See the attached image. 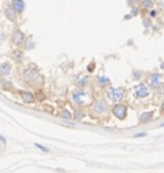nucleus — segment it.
Listing matches in <instances>:
<instances>
[{"instance_id": "obj_1", "label": "nucleus", "mask_w": 164, "mask_h": 173, "mask_svg": "<svg viewBox=\"0 0 164 173\" xmlns=\"http://www.w3.org/2000/svg\"><path fill=\"white\" fill-rule=\"evenodd\" d=\"M72 100L77 106H87L91 103V96L90 92L84 90V89H78L72 94Z\"/></svg>"}, {"instance_id": "obj_2", "label": "nucleus", "mask_w": 164, "mask_h": 173, "mask_svg": "<svg viewBox=\"0 0 164 173\" xmlns=\"http://www.w3.org/2000/svg\"><path fill=\"white\" fill-rule=\"evenodd\" d=\"M108 113V103L104 99H98L91 104L92 117H104Z\"/></svg>"}, {"instance_id": "obj_3", "label": "nucleus", "mask_w": 164, "mask_h": 173, "mask_svg": "<svg viewBox=\"0 0 164 173\" xmlns=\"http://www.w3.org/2000/svg\"><path fill=\"white\" fill-rule=\"evenodd\" d=\"M112 113L117 119H119V121H125L127 118L128 106H127V104L120 103V101L115 103V105H113V108H112Z\"/></svg>"}, {"instance_id": "obj_4", "label": "nucleus", "mask_w": 164, "mask_h": 173, "mask_svg": "<svg viewBox=\"0 0 164 173\" xmlns=\"http://www.w3.org/2000/svg\"><path fill=\"white\" fill-rule=\"evenodd\" d=\"M106 95H108V99L110 101L119 103V101H122L123 99H125L126 92L122 87H110V89H108Z\"/></svg>"}, {"instance_id": "obj_5", "label": "nucleus", "mask_w": 164, "mask_h": 173, "mask_svg": "<svg viewBox=\"0 0 164 173\" xmlns=\"http://www.w3.org/2000/svg\"><path fill=\"white\" fill-rule=\"evenodd\" d=\"M22 77L26 82H36L40 78V72L35 67H27L22 72Z\"/></svg>"}, {"instance_id": "obj_6", "label": "nucleus", "mask_w": 164, "mask_h": 173, "mask_svg": "<svg viewBox=\"0 0 164 173\" xmlns=\"http://www.w3.org/2000/svg\"><path fill=\"white\" fill-rule=\"evenodd\" d=\"M163 81H164V78H163V74L160 73H151L149 77H147V82H149V87H151V89H159L161 85H163Z\"/></svg>"}, {"instance_id": "obj_7", "label": "nucleus", "mask_w": 164, "mask_h": 173, "mask_svg": "<svg viewBox=\"0 0 164 173\" xmlns=\"http://www.w3.org/2000/svg\"><path fill=\"white\" fill-rule=\"evenodd\" d=\"M24 40H26V35L22 30L19 28H16L14 31H13L12 33V43L14 44L16 46H22L23 43H24Z\"/></svg>"}, {"instance_id": "obj_8", "label": "nucleus", "mask_w": 164, "mask_h": 173, "mask_svg": "<svg viewBox=\"0 0 164 173\" xmlns=\"http://www.w3.org/2000/svg\"><path fill=\"white\" fill-rule=\"evenodd\" d=\"M135 95L140 98V99H144V98H147L150 95V90L149 87L145 85V84H140L137 86V89H136V92H135Z\"/></svg>"}, {"instance_id": "obj_9", "label": "nucleus", "mask_w": 164, "mask_h": 173, "mask_svg": "<svg viewBox=\"0 0 164 173\" xmlns=\"http://www.w3.org/2000/svg\"><path fill=\"white\" fill-rule=\"evenodd\" d=\"M10 7L14 9L18 14H22L26 9V3H24V0H10Z\"/></svg>"}, {"instance_id": "obj_10", "label": "nucleus", "mask_w": 164, "mask_h": 173, "mask_svg": "<svg viewBox=\"0 0 164 173\" xmlns=\"http://www.w3.org/2000/svg\"><path fill=\"white\" fill-rule=\"evenodd\" d=\"M10 73H12V64L9 62H3L0 64V76L8 77Z\"/></svg>"}, {"instance_id": "obj_11", "label": "nucleus", "mask_w": 164, "mask_h": 173, "mask_svg": "<svg viewBox=\"0 0 164 173\" xmlns=\"http://www.w3.org/2000/svg\"><path fill=\"white\" fill-rule=\"evenodd\" d=\"M19 95H21V98H22V100L26 103V104H32V103H35V95L32 94V92H30V91H19Z\"/></svg>"}, {"instance_id": "obj_12", "label": "nucleus", "mask_w": 164, "mask_h": 173, "mask_svg": "<svg viewBox=\"0 0 164 173\" xmlns=\"http://www.w3.org/2000/svg\"><path fill=\"white\" fill-rule=\"evenodd\" d=\"M4 13H5V17L9 19V21H12V22H16L17 21V14L18 13L13 9L10 5L9 7H7L5 9H4Z\"/></svg>"}, {"instance_id": "obj_13", "label": "nucleus", "mask_w": 164, "mask_h": 173, "mask_svg": "<svg viewBox=\"0 0 164 173\" xmlns=\"http://www.w3.org/2000/svg\"><path fill=\"white\" fill-rule=\"evenodd\" d=\"M153 121V112H144L141 115H139V122L141 125H146Z\"/></svg>"}, {"instance_id": "obj_14", "label": "nucleus", "mask_w": 164, "mask_h": 173, "mask_svg": "<svg viewBox=\"0 0 164 173\" xmlns=\"http://www.w3.org/2000/svg\"><path fill=\"white\" fill-rule=\"evenodd\" d=\"M12 58L16 63H22L23 58H24V54H23V50L21 49H16L12 53Z\"/></svg>"}, {"instance_id": "obj_15", "label": "nucleus", "mask_w": 164, "mask_h": 173, "mask_svg": "<svg viewBox=\"0 0 164 173\" xmlns=\"http://www.w3.org/2000/svg\"><path fill=\"white\" fill-rule=\"evenodd\" d=\"M96 84L99 85V86H101V87H105V86H108L109 84H110V79H109L106 76H96Z\"/></svg>"}, {"instance_id": "obj_16", "label": "nucleus", "mask_w": 164, "mask_h": 173, "mask_svg": "<svg viewBox=\"0 0 164 173\" xmlns=\"http://www.w3.org/2000/svg\"><path fill=\"white\" fill-rule=\"evenodd\" d=\"M35 46H36V43L33 41V40H32V38H27V37H26L24 43H23V48H24L26 50H32Z\"/></svg>"}, {"instance_id": "obj_17", "label": "nucleus", "mask_w": 164, "mask_h": 173, "mask_svg": "<svg viewBox=\"0 0 164 173\" xmlns=\"http://www.w3.org/2000/svg\"><path fill=\"white\" fill-rule=\"evenodd\" d=\"M89 82H90V79H89L87 76H86V77H82V78H79L78 81H77V86H78L79 89H85V87L89 85Z\"/></svg>"}, {"instance_id": "obj_18", "label": "nucleus", "mask_w": 164, "mask_h": 173, "mask_svg": "<svg viewBox=\"0 0 164 173\" xmlns=\"http://www.w3.org/2000/svg\"><path fill=\"white\" fill-rule=\"evenodd\" d=\"M84 115H85V113H84V110L81 109V106H78V108L74 110V113H73V118L77 119V121H79V119L84 118Z\"/></svg>"}, {"instance_id": "obj_19", "label": "nucleus", "mask_w": 164, "mask_h": 173, "mask_svg": "<svg viewBox=\"0 0 164 173\" xmlns=\"http://www.w3.org/2000/svg\"><path fill=\"white\" fill-rule=\"evenodd\" d=\"M59 117H60V118H64V119H71V118H73V115L71 114V112L67 110V109H63V110L59 113Z\"/></svg>"}, {"instance_id": "obj_20", "label": "nucleus", "mask_w": 164, "mask_h": 173, "mask_svg": "<svg viewBox=\"0 0 164 173\" xmlns=\"http://www.w3.org/2000/svg\"><path fill=\"white\" fill-rule=\"evenodd\" d=\"M141 5L145 8V9H151L154 7V3H153V0H142L141 2Z\"/></svg>"}, {"instance_id": "obj_21", "label": "nucleus", "mask_w": 164, "mask_h": 173, "mask_svg": "<svg viewBox=\"0 0 164 173\" xmlns=\"http://www.w3.org/2000/svg\"><path fill=\"white\" fill-rule=\"evenodd\" d=\"M142 26L145 28H150L153 26V22H151V18H149V17H145L142 19Z\"/></svg>"}, {"instance_id": "obj_22", "label": "nucleus", "mask_w": 164, "mask_h": 173, "mask_svg": "<svg viewBox=\"0 0 164 173\" xmlns=\"http://www.w3.org/2000/svg\"><path fill=\"white\" fill-rule=\"evenodd\" d=\"M0 85H2V87L4 89V90H10L12 89V84L9 82V81H7V79H2V81H0Z\"/></svg>"}, {"instance_id": "obj_23", "label": "nucleus", "mask_w": 164, "mask_h": 173, "mask_svg": "<svg viewBox=\"0 0 164 173\" xmlns=\"http://www.w3.org/2000/svg\"><path fill=\"white\" fill-rule=\"evenodd\" d=\"M131 13H132V16H137L139 13H140V9H139V7H137V5L132 7V8H131Z\"/></svg>"}, {"instance_id": "obj_24", "label": "nucleus", "mask_w": 164, "mask_h": 173, "mask_svg": "<svg viewBox=\"0 0 164 173\" xmlns=\"http://www.w3.org/2000/svg\"><path fill=\"white\" fill-rule=\"evenodd\" d=\"M142 0H128V5L132 8V7H135V5H137L139 3H141Z\"/></svg>"}, {"instance_id": "obj_25", "label": "nucleus", "mask_w": 164, "mask_h": 173, "mask_svg": "<svg viewBox=\"0 0 164 173\" xmlns=\"http://www.w3.org/2000/svg\"><path fill=\"white\" fill-rule=\"evenodd\" d=\"M149 16H150V18H155V17L158 16V12L154 10V9H150V10H149Z\"/></svg>"}, {"instance_id": "obj_26", "label": "nucleus", "mask_w": 164, "mask_h": 173, "mask_svg": "<svg viewBox=\"0 0 164 173\" xmlns=\"http://www.w3.org/2000/svg\"><path fill=\"white\" fill-rule=\"evenodd\" d=\"M133 79H139V78H141V72L140 71H133Z\"/></svg>"}, {"instance_id": "obj_27", "label": "nucleus", "mask_w": 164, "mask_h": 173, "mask_svg": "<svg viewBox=\"0 0 164 173\" xmlns=\"http://www.w3.org/2000/svg\"><path fill=\"white\" fill-rule=\"evenodd\" d=\"M35 146H36L37 149L43 150V151H45V153H48V151H49V149H48V148H44V146H43V145H40V144H35Z\"/></svg>"}, {"instance_id": "obj_28", "label": "nucleus", "mask_w": 164, "mask_h": 173, "mask_svg": "<svg viewBox=\"0 0 164 173\" xmlns=\"http://www.w3.org/2000/svg\"><path fill=\"white\" fill-rule=\"evenodd\" d=\"M94 68H95V63H91V64L89 65V68H87V72H89V73H92V72H94Z\"/></svg>"}, {"instance_id": "obj_29", "label": "nucleus", "mask_w": 164, "mask_h": 173, "mask_svg": "<svg viewBox=\"0 0 164 173\" xmlns=\"http://www.w3.org/2000/svg\"><path fill=\"white\" fill-rule=\"evenodd\" d=\"M146 136V132H140V134H136L135 137H145Z\"/></svg>"}, {"instance_id": "obj_30", "label": "nucleus", "mask_w": 164, "mask_h": 173, "mask_svg": "<svg viewBox=\"0 0 164 173\" xmlns=\"http://www.w3.org/2000/svg\"><path fill=\"white\" fill-rule=\"evenodd\" d=\"M160 113L161 114H164V101L161 103V105H160Z\"/></svg>"}, {"instance_id": "obj_31", "label": "nucleus", "mask_w": 164, "mask_h": 173, "mask_svg": "<svg viewBox=\"0 0 164 173\" xmlns=\"http://www.w3.org/2000/svg\"><path fill=\"white\" fill-rule=\"evenodd\" d=\"M0 141H2L3 144H7V140H5V139H4L3 136H0Z\"/></svg>"}, {"instance_id": "obj_32", "label": "nucleus", "mask_w": 164, "mask_h": 173, "mask_svg": "<svg viewBox=\"0 0 164 173\" xmlns=\"http://www.w3.org/2000/svg\"><path fill=\"white\" fill-rule=\"evenodd\" d=\"M160 67H161V69H164V63H161V65H160Z\"/></svg>"}, {"instance_id": "obj_33", "label": "nucleus", "mask_w": 164, "mask_h": 173, "mask_svg": "<svg viewBox=\"0 0 164 173\" xmlns=\"http://www.w3.org/2000/svg\"><path fill=\"white\" fill-rule=\"evenodd\" d=\"M160 127H164V123H161V126H160Z\"/></svg>"}]
</instances>
